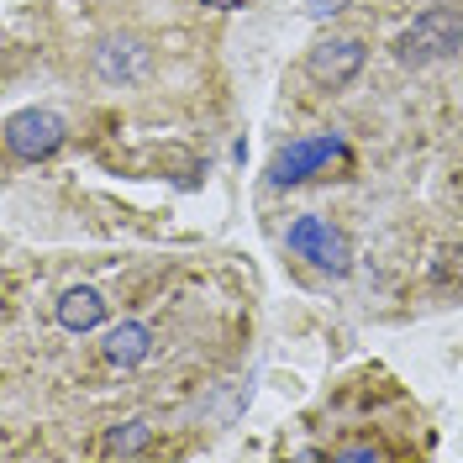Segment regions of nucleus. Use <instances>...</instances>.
Instances as JSON below:
<instances>
[{
  "label": "nucleus",
  "instance_id": "6e6552de",
  "mask_svg": "<svg viewBox=\"0 0 463 463\" xmlns=\"http://www.w3.org/2000/svg\"><path fill=\"white\" fill-rule=\"evenodd\" d=\"M147 353H153V332H147L143 321H121L106 337V364L111 369H137Z\"/></svg>",
  "mask_w": 463,
  "mask_h": 463
},
{
  "label": "nucleus",
  "instance_id": "f03ea898",
  "mask_svg": "<svg viewBox=\"0 0 463 463\" xmlns=\"http://www.w3.org/2000/svg\"><path fill=\"white\" fill-rule=\"evenodd\" d=\"M289 253L306 263H317V269H326V274H347L353 269V237H347L343 227H332V222H321V216H295L285 232Z\"/></svg>",
  "mask_w": 463,
  "mask_h": 463
},
{
  "label": "nucleus",
  "instance_id": "9d476101",
  "mask_svg": "<svg viewBox=\"0 0 463 463\" xmlns=\"http://www.w3.org/2000/svg\"><path fill=\"white\" fill-rule=\"evenodd\" d=\"M432 279H437L442 289L463 285V248H442V253H437V263H432Z\"/></svg>",
  "mask_w": 463,
  "mask_h": 463
},
{
  "label": "nucleus",
  "instance_id": "1a4fd4ad",
  "mask_svg": "<svg viewBox=\"0 0 463 463\" xmlns=\"http://www.w3.org/2000/svg\"><path fill=\"white\" fill-rule=\"evenodd\" d=\"M147 437H153L147 421H121V427L106 437V448H100V453H106V458H132V453H143V448H147Z\"/></svg>",
  "mask_w": 463,
  "mask_h": 463
},
{
  "label": "nucleus",
  "instance_id": "f8f14e48",
  "mask_svg": "<svg viewBox=\"0 0 463 463\" xmlns=\"http://www.w3.org/2000/svg\"><path fill=\"white\" fill-rule=\"evenodd\" d=\"M211 5H232V0H211Z\"/></svg>",
  "mask_w": 463,
  "mask_h": 463
},
{
  "label": "nucleus",
  "instance_id": "f257e3e1",
  "mask_svg": "<svg viewBox=\"0 0 463 463\" xmlns=\"http://www.w3.org/2000/svg\"><path fill=\"white\" fill-rule=\"evenodd\" d=\"M458 48H463V16L453 11V5H432V11H421V16L395 37V58H401L405 69L442 63V58H453Z\"/></svg>",
  "mask_w": 463,
  "mask_h": 463
},
{
  "label": "nucleus",
  "instance_id": "9b49d317",
  "mask_svg": "<svg viewBox=\"0 0 463 463\" xmlns=\"http://www.w3.org/2000/svg\"><path fill=\"white\" fill-rule=\"evenodd\" d=\"M311 11H317V16H326V11H337V0H311Z\"/></svg>",
  "mask_w": 463,
  "mask_h": 463
},
{
  "label": "nucleus",
  "instance_id": "20e7f679",
  "mask_svg": "<svg viewBox=\"0 0 463 463\" xmlns=\"http://www.w3.org/2000/svg\"><path fill=\"white\" fill-rule=\"evenodd\" d=\"M347 143L337 137V132H317V137H295L289 147H279L274 153V164H269V184H300V179H311L317 169H326L332 158H343Z\"/></svg>",
  "mask_w": 463,
  "mask_h": 463
},
{
  "label": "nucleus",
  "instance_id": "423d86ee",
  "mask_svg": "<svg viewBox=\"0 0 463 463\" xmlns=\"http://www.w3.org/2000/svg\"><path fill=\"white\" fill-rule=\"evenodd\" d=\"M147 69H153V53H147L137 37H106L95 48V74L106 85H143Z\"/></svg>",
  "mask_w": 463,
  "mask_h": 463
},
{
  "label": "nucleus",
  "instance_id": "0eeeda50",
  "mask_svg": "<svg viewBox=\"0 0 463 463\" xmlns=\"http://www.w3.org/2000/svg\"><path fill=\"white\" fill-rule=\"evenodd\" d=\"M106 321V300H100V289L90 285H74L58 295V326H69V332H95Z\"/></svg>",
  "mask_w": 463,
  "mask_h": 463
},
{
  "label": "nucleus",
  "instance_id": "7ed1b4c3",
  "mask_svg": "<svg viewBox=\"0 0 463 463\" xmlns=\"http://www.w3.org/2000/svg\"><path fill=\"white\" fill-rule=\"evenodd\" d=\"M63 137H69L63 116H58V111H43V106L16 111L11 121H5V153H11V158H22V164L53 158L58 147H63Z\"/></svg>",
  "mask_w": 463,
  "mask_h": 463
},
{
  "label": "nucleus",
  "instance_id": "39448f33",
  "mask_svg": "<svg viewBox=\"0 0 463 463\" xmlns=\"http://www.w3.org/2000/svg\"><path fill=\"white\" fill-rule=\"evenodd\" d=\"M364 63H369V48H364V37H321L317 48L306 53V74L326 90H343L353 85L358 74H364Z\"/></svg>",
  "mask_w": 463,
  "mask_h": 463
}]
</instances>
